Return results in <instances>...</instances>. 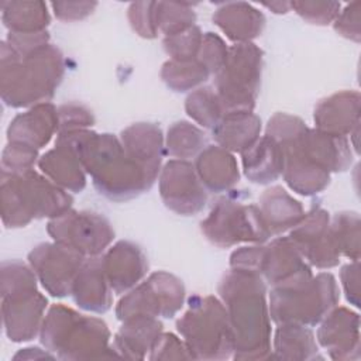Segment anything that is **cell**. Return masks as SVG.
I'll use <instances>...</instances> for the list:
<instances>
[{"mask_svg": "<svg viewBox=\"0 0 361 361\" xmlns=\"http://www.w3.org/2000/svg\"><path fill=\"white\" fill-rule=\"evenodd\" d=\"M76 151L85 171L100 195L126 202L149 190L155 178L133 159L114 134H97L89 128L63 131L56 135Z\"/></svg>", "mask_w": 361, "mask_h": 361, "instance_id": "1", "label": "cell"}, {"mask_svg": "<svg viewBox=\"0 0 361 361\" xmlns=\"http://www.w3.org/2000/svg\"><path fill=\"white\" fill-rule=\"evenodd\" d=\"M231 331L235 360H267L271 354V316L267 283L254 271L230 268L219 283Z\"/></svg>", "mask_w": 361, "mask_h": 361, "instance_id": "2", "label": "cell"}, {"mask_svg": "<svg viewBox=\"0 0 361 361\" xmlns=\"http://www.w3.org/2000/svg\"><path fill=\"white\" fill-rule=\"evenodd\" d=\"M65 75L61 49L48 44L20 56L4 39L0 49V93L4 104L21 109L49 102Z\"/></svg>", "mask_w": 361, "mask_h": 361, "instance_id": "3", "label": "cell"}, {"mask_svg": "<svg viewBox=\"0 0 361 361\" xmlns=\"http://www.w3.org/2000/svg\"><path fill=\"white\" fill-rule=\"evenodd\" d=\"M107 324L94 316L82 314L63 303L52 305L42 322V345L62 360L109 358L117 355L110 344Z\"/></svg>", "mask_w": 361, "mask_h": 361, "instance_id": "4", "label": "cell"}, {"mask_svg": "<svg viewBox=\"0 0 361 361\" xmlns=\"http://www.w3.org/2000/svg\"><path fill=\"white\" fill-rule=\"evenodd\" d=\"M1 220L7 228L25 227L35 219H55L72 209L73 197L45 175L30 169L1 175Z\"/></svg>", "mask_w": 361, "mask_h": 361, "instance_id": "5", "label": "cell"}, {"mask_svg": "<svg viewBox=\"0 0 361 361\" xmlns=\"http://www.w3.org/2000/svg\"><path fill=\"white\" fill-rule=\"evenodd\" d=\"M340 290L330 272L302 274L283 283L272 286L269 292V316L276 324L316 326L337 306Z\"/></svg>", "mask_w": 361, "mask_h": 361, "instance_id": "6", "label": "cell"}, {"mask_svg": "<svg viewBox=\"0 0 361 361\" xmlns=\"http://www.w3.org/2000/svg\"><path fill=\"white\" fill-rule=\"evenodd\" d=\"M176 330L193 360L233 357V331L224 303L213 295H195L188 310L176 320Z\"/></svg>", "mask_w": 361, "mask_h": 361, "instance_id": "7", "label": "cell"}, {"mask_svg": "<svg viewBox=\"0 0 361 361\" xmlns=\"http://www.w3.org/2000/svg\"><path fill=\"white\" fill-rule=\"evenodd\" d=\"M264 52L252 42L228 47L223 68L214 75V90L224 114L252 111L261 87Z\"/></svg>", "mask_w": 361, "mask_h": 361, "instance_id": "8", "label": "cell"}, {"mask_svg": "<svg viewBox=\"0 0 361 361\" xmlns=\"http://www.w3.org/2000/svg\"><path fill=\"white\" fill-rule=\"evenodd\" d=\"M202 233L216 247L228 248L240 243L262 244L271 238L257 204L244 203L235 195L216 200L200 223Z\"/></svg>", "mask_w": 361, "mask_h": 361, "instance_id": "9", "label": "cell"}, {"mask_svg": "<svg viewBox=\"0 0 361 361\" xmlns=\"http://www.w3.org/2000/svg\"><path fill=\"white\" fill-rule=\"evenodd\" d=\"M185 293L182 279L157 271L124 293L116 306V316L120 322L137 316L172 319L185 303Z\"/></svg>", "mask_w": 361, "mask_h": 361, "instance_id": "10", "label": "cell"}, {"mask_svg": "<svg viewBox=\"0 0 361 361\" xmlns=\"http://www.w3.org/2000/svg\"><path fill=\"white\" fill-rule=\"evenodd\" d=\"M47 231L55 243H59L85 258L100 257L114 240L110 221L99 213L69 209L63 214L51 219Z\"/></svg>", "mask_w": 361, "mask_h": 361, "instance_id": "11", "label": "cell"}, {"mask_svg": "<svg viewBox=\"0 0 361 361\" xmlns=\"http://www.w3.org/2000/svg\"><path fill=\"white\" fill-rule=\"evenodd\" d=\"M85 259L79 252L55 241L41 243L28 254V264L38 282L54 298L71 295L73 281Z\"/></svg>", "mask_w": 361, "mask_h": 361, "instance_id": "12", "label": "cell"}, {"mask_svg": "<svg viewBox=\"0 0 361 361\" xmlns=\"http://www.w3.org/2000/svg\"><path fill=\"white\" fill-rule=\"evenodd\" d=\"M159 196L164 204L182 216L203 210L207 192L200 182L195 165L186 159H171L159 172Z\"/></svg>", "mask_w": 361, "mask_h": 361, "instance_id": "13", "label": "cell"}, {"mask_svg": "<svg viewBox=\"0 0 361 361\" xmlns=\"http://www.w3.org/2000/svg\"><path fill=\"white\" fill-rule=\"evenodd\" d=\"M48 299L34 286L1 293V314L6 336L14 343L30 341L39 334Z\"/></svg>", "mask_w": 361, "mask_h": 361, "instance_id": "14", "label": "cell"}, {"mask_svg": "<svg viewBox=\"0 0 361 361\" xmlns=\"http://www.w3.org/2000/svg\"><path fill=\"white\" fill-rule=\"evenodd\" d=\"M289 238L310 267L329 269L338 265L341 255L330 231V216L320 206H313L305 214L290 230Z\"/></svg>", "mask_w": 361, "mask_h": 361, "instance_id": "15", "label": "cell"}, {"mask_svg": "<svg viewBox=\"0 0 361 361\" xmlns=\"http://www.w3.org/2000/svg\"><path fill=\"white\" fill-rule=\"evenodd\" d=\"M307 126L292 138L278 142L283 151L282 176L286 185L302 196H313L330 185V172L317 165L302 148L299 138Z\"/></svg>", "mask_w": 361, "mask_h": 361, "instance_id": "16", "label": "cell"}, {"mask_svg": "<svg viewBox=\"0 0 361 361\" xmlns=\"http://www.w3.org/2000/svg\"><path fill=\"white\" fill-rule=\"evenodd\" d=\"M317 343L333 360L360 358V316L347 307H333L320 322Z\"/></svg>", "mask_w": 361, "mask_h": 361, "instance_id": "17", "label": "cell"}, {"mask_svg": "<svg viewBox=\"0 0 361 361\" xmlns=\"http://www.w3.org/2000/svg\"><path fill=\"white\" fill-rule=\"evenodd\" d=\"M102 265L111 290L124 295L138 285L148 272V258L142 248L127 240L111 245L102 257Z\"/></svg>", "mask_w": 361, "mask_h": 361, "instance_id": "18", "label": "cell"}, {"mask_svg": "<svg viewBox=\"0 0 361 361\" xmlns=\"http://www.w3.org/2000/svg\"><path fill=\"white\" fill-rule=\"evenodd\" d=\"M59 133L58 107L49 102L35 104L17 114L7 128V140L35 149L44 148Z\"/></svg>", "mask_w": 361, "mask_h": 361, "instance_id": "19", "label": "cell"}, {"mask_svg": "<svg viewBox=\"0 0 361 361\" xmlns=\"http://www.w3.org/2000/svg\"><path fill=\"white\" fill-rule=\"evenodd\" d=\"M360 93L341 90L322 99L313 111L317 130L334 135H351L360 124Z\"/></svg>", "mask_w": 361, "mask_h": 361, "instance_id": "20", "label": "cell"}, {"mask_svg": "<svg viewBox=\"0 0 361 361\" xmlns=\"http://www.w3.org/2000/svg\"><path fill=\"white\" fill-rule=\"evenodd\" d=\"M258 272L265 283L275 286L312 272V268L289 237H276L264 245Z\"/></svg>", "mask_w": 361, "mask_h": 361, "instance_id": "21", "label": "cell"}, {"mask_svg": "<svg viewBox=\"0 0 361 361\" xmlns=\"http://www.w3.org/2000/svg\"><path fill=\"white\" fill-rule=\"evenodd\" d=\"M111 292L102 265V255L86 258L72 285L73 302L86 312L102 314L113 305Z\"/></svg>", "mask_w": 361, "mask_h": 361, "instance_id": "22", "label": "cell"}, {"mask_svg": "<svg viewBox=\"0 0 361 361\" xmlns=\"http://www.w3.org/2000/svg\"><path fill=\"white\" fill-rule=\"evenodd\" d=\"M120 141L126 152L158 179L165 155L161 127L155 123H134L121 131Z\"/></svg>", "mask_w": 361, "mask_h": 361, "instance_id": "23", "label": "cell"}, {"mask_svg": "<svg viewBox=\"0 0 361 361\" xmlns=\"http://www.w3.org/2000/svg\"><path fill=\"white\" fill-rule=\"evenodd\" d=\"M41 172L66 192L79 193L86 188V171L73 147L56 137L55 147L38 159Z\"/></svg>", "mask_w": 361, "mask_h": 361, "instance_id": "24", "label": "cell"}, {"mask_svg": "<svg viewBox=\"0 0 361 361\" xmlns=\"http://www.w3.org/2000/svg\"><path fill=\"white\" fill-rule=\"evenodd\" d=\"M214 24L235 44L251 42L265 28V16L250 3H220L213 14Z\"/></svg>", "mask_w": 361, "mask_h": 361, "instance_id": "25", "label": "cell"}, {"mask_svg": "<svg viewBox=\"0 0 361 361\" xmlns=\"http://www.w3.org/2000/svg\"><path fill=\"white\" fill-rule=\"evenodd\" d=\"M299 142L303 151L330 173L344 172L351 166L353 151L347 137L307 127L302 133Z\"/></svg>", "mask_w": 361, "mask_h": 361, "instance_id": "26", "label": "cell"}, {"mask_svg": "<svg viewBox=\"0 0 361 361\" xmlns=\"http://www.w3.org/2000/svg\"><path fill=\"white\" fill-rule=\"evenodd\" d=\"M195 169L206 190L213 193L231 190L240 179L237 159L217 144L207 145L196 157Z\"/></svg>", "mask_w": 361, "mask_h": 361, "instance_id": "27", "label": "cell"}, {"mask_svg": "<svg viewBox=\"0 0 361 361\" xmlns=\"http://www.w3.org/2000/svg\"><path fill=\"white\" fill-rule=\"evenodd\" d=\"M164 333V324L158 317L137 316L123 322L113 338V350L117 355L134 360H142L152 350L159 336Z\"/></svg>", "mask_w": 361, "mask_h": 361, "instance_id": "28", "label": "cell"}, {"mask_svg": "<svg viewBox=\"0 0 361 361\" xmlns=\"http://www.w3.org/2000/svg\"><path fill=\"white\" fill-rule=\"evenodd\" d=\"M258 203L257 206L271 237L292 230L306 214L302 203L292 197L282 186L267 189L259 196Z\"/></svg>", "mask_w": 361, "mask_h": 361, "instance_id": "29", "label": "cell"}, {"mask_svg": "<svg viewBox=\"0 0 361 361\" xmlns=\"http://www.w3.org/2000/svg\"><path fill=\"white\" fill-rule=\"evenodd\" d=\"M261 127V118L252 111H233L212 128V137L219 147L244 154L259 140Z\"/></svg>", "mask_w": 361, "mask_h": 361, "instance_id": "30", "label": "cell"}, {"mask_svg": "<svg viewBox=\"0 0 361 361\" xmlns=\"http://www.w3.org/2000/svg\"><path fill=\"white\" fill-rule=\"evenodd\" d=\"M243 171L250 182L257 185H268L275 182L283 171L282 147L271 137L262 135L244 154Z\"/></svg>", "mask_w": 361, "mask_h": 361, "instance_id": "31", "label": "cell"}, {"mask_svg": "<svg viewBox=\"0 0 361 361\" xmlns=\"http://www.w3.org/2000/svg\"><path fill=\"white\" fill-rule=\"evenodd\" d=\"M279 360H322L313 331L307 326L281 324L274 336V355Z\"/></svg>", "mask_w": 361, "mask_h": 361, "instance_id": "32", "label": "cell"}, {"mask_svg": "<svg viewBox=\"0 0 361 361\" xmlns=\"http://www.w3.org/2000/svg\"><path fill=\"white\" fill-rule=\"evenodd\" d=\"M1 20L8 32H41L51 16L44 1H1Z\"/></svg>", "mask_w": 361, "mask_h": 361, "instance_id": "33", "label": "cell"}, {"mask_svg": "<svg viewBox=\"0 0 361 361\" xmlns=\"http://www.w3.org/2000/svg\"><path fill=\"white\" fill-rule=\"evenodd\" d=\"M206 147V134L189 121H176L166 131L165 154L176 159L195 158Z\"/></svg>", "mask_w": 361, "mask_h": 361, "instance_id": "34", "label": "cell"}, {"mask_svg": "<svg viewBox=\"0 0 361 361\" xmlns=\"http://www.w3.org/2000/svg\"><path fill=\"white\" fill-rule=\"evenodd\" d=\"M212 73L196 58L192 61L169 59L162 65L161 79L173 92L183 93L204 83Z\"/></svg>", "mask_w": 361, "mask_h": 361, "instance_id": "35", "label": "cell"}, {"mask_svg": "<svg viewBox=\"0 0 361 361\" xmlns=\"http://www.w3.org/2000/svg\"><path fill=\"white\" fill-rule=\"evenodd\" d=\"M155 27L165 37L182 32L195 25L196 14L193 4L175 1H154Z\"/></svg>", "mask_w": 361, "mask_h": 361, "instance_id": "36", "label": "cell"}, {"mask_svg": "<svg viewBox=\"0 0 361 361\" xmlns=\"http://www.w3.org/2000/svg\"><path fill=\"white\" fill-rule=\"evenodd\" d=\"M188 116L204 128H213L224 116L223 106L214 87L204 86L193 90L185 100Z\"/></svg>", "mask_w": 361, "mask_h": 361, "instance_id": "37", "label": "cell"}, {"mask_svg": "<svg viewBox=\"0 0 361 361\" xmlns=\"http://www.w3.org/2000/svg\"><path fill=\"white\" fill-rule=\"evenodd\" d=\"M330 231L340 252L351 261L360 259V216L355 212H340L330 219Z\"/></svg>", "mask_w": 361, "mask_h": 361, "instance_id": "38", "label": "cell"}, {"mask_svg": "<svg viewBox=\"0 0 361 361\" xmlns=\"http://www.w3.org/2000/svg\"><path fill=\"white\" fill-rule=\"evenodd\" d=\"M203 32L197 25L178 32L171 37H164L162 47L173 61L196 59L202 47Z\"/></svg>", "mask_w": 361, "mask_h": 361, "instance_id": "39", "label": "cell"}, {"mask_svg": "<svg viewBox=\"0 0 361 361\" xmlns=\"http://www.w3.org/2000/svg\"><path fill=\"white\" fill-rule=\"evenodd\" d=\"M38 159V149L8 141L1 154V175H17L34 169Z\"/></svg>", "mask_w": 361, "mask_h": 361, "instance_id": "40", "label": "cell"}, {"mask_svg": "<svg viewBox=\"0 0 361 361\" xmlns=\"http://www.w3.org/2000/svg\"><path fill=\"white\" fill-rule=\"evenodd\" d=\"M290 10L310 24L327 25L336 20L341 4L337 1H292Z\"/></svg>", "mask_w": 361, "mask_h": 361, "instance_id": "41", "label": "cell"}, {"mask_svg": "<svg viewBox=\"0 0 361 361\" xmlns=\"http://www.w3.org/2000/svg\"><path fill=\"white\" fill-rule=\"evenodd\" d=\"M228 54V47L214 32H204L202 47L197 55V59L209 69L212 75H216L224 65Z\"/></svg>", "mask_w": 361, "mask_h": 361, "instance_id": "42", "label": "cell"}, {"mask_svg": "<svg viewBox=\"0 0 361 361\" xmlns=\"http://www.w3.org/2000/svg\"><path fill=\"white\" fill-rule=\"evenodd\" d=\"M131 28L142 38H155L158 35L154 16V1L131 3L127 10Z\"/></svg>", "mask_w": 361, "mask_h": 361, "instance_id": "43", "label": "cell"}, {"mask_svg": "<svg viewBox=\"0 0 361 361\" xmlns=\"http://www.w3.org/2000/svg\"><path fill=\"white\" fill-rule=\"evenodd\" d=\"M58 116H59V133L85 130L94 124V116L92 110L79 103H66L59 106Z\"/></svg>", "mask_w": 361, "mask_h": 361, "instance_id": "44", "label": "cell"}, {"mask_svg": "<svg viewBox=\"0 0 361 361\" xmlns=\"http://www.w3.org/2000/svg\"><path fill=\"white\" fill-rule=\"evenodd\" d=\"M149 360H193L185 341L172 333H162L148 355Z\"/></svg>", "mask_w": 361, "mask_h": 361, "instance_id": "45", "label": "cell"}, {"mask_svg": "<svg viewBox=\"0 0 361 361\" xmlns=\"http://www.w3.org/2000/svg\"><path fill=\"white\" fill-rule=\"evenodd\" d=\"M360 1H353L340 10L334 20V30L341 37L360 42Z\"/></svg>", "mask_w": 361, "mask_h": 361, "instance_id": "46", "label": "cell"}, {"mask_svg": "<svg viewBox=\"0 0 361 361\" xmlns=\"http://www.w3.org/2000/svg\"><path fill=\"white\" fill-rule=\"evenodd\" d=\"M20 56H27L31 52L49 44L48 31L41 32H8L4 39Z\"/></svg>", "mask_w": 361, "mask_h": 361, "instance_id": "47", "label": "cell"}, {"mask_svg": "<svg viewBox=\"0 0 361 361\" xmlns=\"http://www.w3.org/2000/svg\"><path fill=\"white\" fill-rule=\"evenodd\" d=\"M96 1H54L51 7L54 14L61 21H78L83 20L93 13Z\"/></svg>", "mask_w": 361, "mask_h": 361, "instance_id": "48", "label": "cell"}, {"mask_svg": "<svg viewBox=\"0 0 361 361\" xmlns=\"http://www.w3.org/2000/svg\"><path fill=\"white\" fill-rule=\"evenodd\" d=\"M262 250H264L262 244L241 247L238 250H234L230 255V268L254 271L259 274L258 269H259V262L262 257Z\"/></svg>", "mask_w": 361, "mask_h": 361, "instance_id": "49", "label": "cell"}, {"mask_svg": "<svg viewBox=\"0 0 361 361\" xmlns=\"http://www.w3.org/2000/svg\"><path fill=\"white\" fill-rule=\"evenodd\" d=\"M358 271H360L358 261H353L350 264H345L340 272V279H341L345 298L355 307L360 306V282H358L360 272Z\"/></svg>", "mask_w": 361, "mask_h": 361, "instance_id": "50", "label": "cell"}, {"mask_svg": "<svg viewBox=\"0 0 361 361\" xmlns=\"http://www.w3.org/2000/svg\"><path fill=\"white\" fill-rule=\"evenodd\" d=\"M264 7L269 8L275 14H285L290 11V3L286 1H271V3H262Z\"/></svg>", "mask_w": 361, "mask_h": 361, "instance_id": "51", "label": "cell"}]
</instances>
